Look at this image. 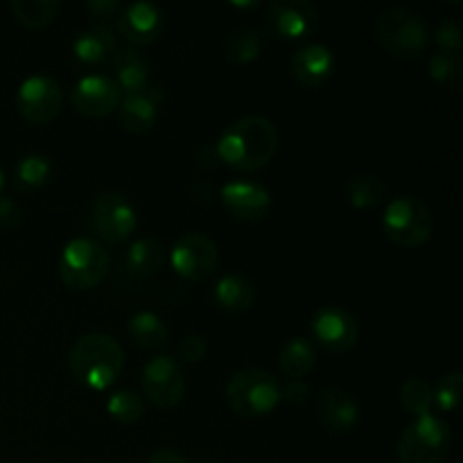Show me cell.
<instances>
[{
	"instance_id": "f1b7e54d",
	"label": "cell",
	"mask_w": 463,
	"mask_h": 463,
	"mask_svg": "<svg viewBox=\"0 0 463 463\" xmlns=\"http://www.w3.org/2000/svg\"><path fill=\"white\" fill-rule=\"evenodd\" d=\"M52 175V161L43 154H27L14 165V185L23 193H34L43 188Z\"/></svg>"
},
{
	"instance_id": "7a4b0ae2",
	"label": "cell",
	"mask_w": 463,
	"mask_h": 463,
	"mask_svg": "<svg viewBox=\"0 0 463 463\" xmlns=\"http://www.w3.org/2000/svg\"><path fill=\"white\" fill-rule=\"evenodd\" d=\"M125 351L104 333H90L77 339L68 353V369L77 384L90 392H107L120 378Z\"/></svg>"
},
{
	"instance_id": "7402d4cb",
	"label": "cell",
	"mask_w": 463,
	"mask_h": 463,
	"mask_svg": "<svg viewBox=\"0 0 463 463\" xmlns=\"http://www.w3.org/2000/svg\"><path fill=\"white\" fill-rule=\"evenodd\" d=\"M213 298H215L217 306L224 312H247L251 310L253 303H256V289L249 279H244L242 274H224L215 283L213 289Z\"/></svg>"
},
{
	"instance_id": "d6986e66",
	"label": "cell",
	"mask_w": 463,
	"mask_h": 463,
	"mask_svg": "<svg viewBox=\"0 0 463 463\" xmlns=\"http://www.w3.org/2000/svg\"><path fill=\"white\" fill-rule=\"evenodd\" d=\"M337 59L328 45L310 43L298 48L289 59V71L292 77L303 89H319L330 77L335 75Z\"/></svg>"
},
{
	"instance_id": "3957f363",
	"label": "cell",
	"mask_w": 463,
	"mask_h": 463,
	"mask_svg": "<svg viewBox=\"0 0 463 463\" xmlns=\"http://www.w3.org/2000/svg\"><path fill=\"white\" fill-rule=\"evenodd\" d=\"M373 34L380 48L401 61L419 59L430 45L428 21L410 7L383 9L375 18Z\"/></svg>"
},
{
	"instance_id": "5bb4252c",
	"label": "cell",
	"mask_w": 463,
	"mask_h": 463,
	"mask_svg": "<svg viewBox=\"0 0 463 463\" xmlns=\"http://www.w3.org/2000/svg\"><path fill=\"white\" fill-rule=\"evenodd\" d=\"M122 102V90L111 77L86 75L72 86L71 104L84 118H107L118 111Z\"/></svg>"
},
{
	"instance_id": "2e32d148",
	"label": "cell",
	"mask_w": 463,
	"mask_h": 463,
	"mask_svg": "<svg viewBox=\"0 0 463 463\" xmlns=\"http://www.w3.org/2000/svg\"><path fill=\"white\" fill-rule=\"evenodd\" d=\"M163 27H165L163 9L154 3H145V0L122 7L116 21V32H120V36L131 48L152 45L154 41H158Z\"/></svg>"
},
{
	"instance_id": "f35d334b",
	"label": "cell",
	"mask_w": 463,
	"mask_h": 463,
	"mask_svg": "<svg viewBox=\"0 0 463 463\" xmlns=\"http://www.w3.org/2000/svg\"><path fill=\"white\" fill-rule=\"evenodd\" d=\"M147 463H190V461L185 459L181 452L170 450V448H161V450H156L152 457H149Z\"/></svg>"
},
{
	"instance_id": "52a82bcc",
	"label": "cell",
	"mask_w": 463,
	"mask_h": 463,
	"mask_svg": "<svg viewBox=\"0 0 463 463\" xmlns=\"http://www.w3.org/2000/svg\"><path fill=\"white\" fill-rule=\"evenodd\" d=\"M383 229L384 235L398 247H423L432 238L434 231L432 208L423 199L401 194V197L392 199L389 206L384 208Z\"/></svg>"
},
{
	"instance_id": "4316f807",
	"label": "cell",
	"mask_w": 463,
	"mask_h": 463,
	"mask_svg": "<svg viewBox=\"0 0 463 463\" xmlns=\"http://www.w3.org/2000/svg\"><path fill=\"white\" fill-rule=\"evenodd\" d=\"M348 203L357 211H371L387 199V184L378 175L362 172L348 179L346 185Z\"/></svg>"
},
{
	"instance_id": "5b68a950",
	"label": "cell",
	"mask_w": 463,
	"mask_h": 463,
	"mask_svg": "<svg viewBox=\"0 0 463 463\" xmlns=\"http://www.w3.org/2000/svg\"><path fill=\"white\" fill-rule=\"evenodd\" d=\"M452 450V430L439 416L414 419L396 443L401 463H443Z\"/></svg>"
},
{
	"instance_id": "d590c367",
	"label": "cell",
	"mask_w": 463,
	"mask_h": 463,
	"mask_svg": "<svg viewBox=\"0 0 463 463\" xmlns=\"http://www.w3.org/2000/svg\"><path fill=\"white\" fill-rule=\"evenodd\" d=\"M122 5L118 0H89L86 3V12L90 14L93 18H98L102 25H109L111 18H116L120 14Z\"/></svg>"
},
{
	"instance_id": "6da1fadb",
	"label": "cell",
	"mask_w": 463,
	"mask_h": 463,
	"mask_svg": "<svg viewBox=\"0 0 463 463\" xmlns=\"http://www.w3.org/2000/svg\"><path fill=\"white\" fill-rule=\"evenodd\" d=\"M279 143V129L269 118L244 116L231 122L213 147L224 165L240 172H256L276 156Z\"/></svg>"
},
{
	"instance_id": "7c38bea8",
	"label": "cell",
	"mask_w": 463,
	"mask_h": 463,
	"mask_svg": "<svg viewBox=\"0 0 463 463\" xmlns=\"http://www.w3.org/2000/svg\"><path fill=\"white\" fill-rule=\"evenodd\" d=\"M265 25L276 39H307L319 27V12L307 0H274L265 7Z\"/></svg>"
},
{
	"instance_id": "83f0119b",
	"label": "cell",
	"mask_w": 463,
	"mask_h": 463,
	"mask_svg": "<svg viewBox=\"0 0 463 463\" xmlns=\"http://www.w3.org/2000/svg\"><path fill=\"white\" fill-rule=\"evenodd\" d=\"M14 18L27 30H43L52 25L54 18L61 12V3L57 0H12L9 5Z\"/></svg>"
},
{
	"instance_id": "60d3db41",
	"label": "cell",
	"mask_w": 463,
	"mask_h": 463,
	"mask_svg": "<svg viewBox=\"0 0 463 463\" xmlns=\"http://www.w3.org/2000/svg\"><path fill=\"white\" fill-rule=\"evenodd\" d=\"M3 188H5V172L3 167H0V194H3Z\"/></svg>"
},
{
	"instance_id": "836d02e7",
	"label": "cell",
	"mask_w": 463,
	"mask_h": 463,
	"mask_svg": "<svg viewBox=\"0 0 463 463\" xmlns=\"http://www.w3.org/2000/svg\"><path fill=\"white\" fill-rule=\"evenodd\" d=\"M434 41L443 52H461L463 48V30L455 18H443L434 32Z\"/></svg>"
},
{
	"instance_id": "9a60e30c",
	"label": "cell",
	"mask_w": 463,
	"mask_h": 463,
	"mask_svg": "<svg viewBox=\"0 0 463 463\" xmlns=\"http://www.w3.org/2000/svg\"><path fill=\"white\" fill-rule=\"evenodd\" d=\"M222 206L238 222H260L271 211V193L258 181L235 179L220 193Z\"/></svg>"
},
{
	"instance_id": "ab89813d",
	"label": "cell",
	"mask_w": 463,
	"mask_h": 463,
	"mask_svg": "<svg viewBox=\"0 0 463 463\" xmlns=\"http://www.w3.org/2000/svg\"><path fill=\"white\" fill-rule=\"evenodd\" d=\"M233 5V7H240V9H258L260 7V3H256V0H253V3H231Z\"/></svg>"
},
{
	"instance_id": "d6a6232c",
	"label": "cell",
	"mask_w": 463,
	"mask_h": 463,
	"mask_svg": "<svg viewBox=\"0 0 463 463\" xmlns=\"http://www.w3.org/2000/svg\"><path fill=\"white\" fill-rule=\"evenodd\" d=\"M463 392V375L459 371H452V373H446L437 383V387H432L434 396V407L439 411H455L459 407Z\"/></svg>"
},
{
	"instance_id": "4fadbf2b",
	"label": "cell",
	"mask_w": 463,
	"mask_h": 463,
	"mask_svg": "<svg viewBox=\"0 0 463 463\" xmlns=\"http://www.w3.org/2000/svg\"><path fill=\"white\" fill-rule=\"evenodd\" d=\"M310 330L315 342L328 353H348L360 342V324L355 315L339 306H326L312 315Z\"/></svg>"
},
{
	"instance_id": "ac0fdd59",
	"label": "cell",
	"mask_w": 463,
	"mask_h": 463,
	"mask_svg": "<svg viewBox=\"0 0 463 463\" xmlns=\"http://www.w3.org/2000/svg\"><path fill=\"white\" fill-rule=\"evenodd\" d=\"M163 104V86L149 84L143 90L122 95L118 107V122L127 134H147L158 120V109Z\"/></svg>"
},
{
	"instance_id": "ffe728a7",
	"label": "cell",
	"mask_w": 463,
	"mask_h": 463,
	"mask_svg": "<svg viewBox=\"0 0 463 463\" xmlns=\"http://www.w3.org/2000/svg\"><path fill=\"white\" fill-rule=\"evenodd\" d=\"M116 50V27L102 25V23L80 32L72 39V54H75L77 61L86 63V66H104L109 59H113Z\"/></svg>"
},
{
	"instance_id": "603a6c76",
	"label": "cell",
	"mask_w": 463,
	"mask_h": 463,
	"mask_svg": "<svg viewBox=\"0 0 463 463\" xmlns=\"http://www.w3.org/2000/svg\"><path fill=\"white\" fill-rule=\"evenodd\" d=\"M262 48H265V34L251 25H240L226 34L224 59L233 66H247L260 57Z\"/></svg>"
},
{
	"instance_id": "e0dca14e",
	"label": "cell",
	"mask_w": 463,
	"mask_h": 463,
	"mask_svg": "<svg viewBox=\"0 0 463 463\" xmlns=\"http://www.w3.org/2000/svg\"><path fill=\"white\" fill-rule=\"evenodd\" d=\"M315 411L319 423L324 425L330 434H337V437L351 434L353 430L360 425L362 416L357 398L337 387L321 389L315 402Z\"/></svg>"
},
{
	"instance_id": "e575fe53",
	"label": "cell",
	"mask_w": 463,
	"mask_h": 463,
	"mask_svg": "<svg viewBox=\"0 0 463 463\" xmlns=\"http://www.w3.org/2000/svg\"><path fill=\"white\" fill-rule=\"evenodd\" d=\"M176 353H179V360L185 362V364H199L208 353L206 337H202V335H185L179 342Z\"/></svg>"
},
{
	"instance_id": "30bf717a",
	"label": "cell",
	"mask_w": 463,
	"mask_h": 463,
	"mask_svg": "<svg viewBox=\"0 0 463 463\" xmlns=\"http://www.w3.org/2000/svg\"><path fill=\"white\" fill-rule=\"evenodd\" d=\"M143 393L154 407L167 411L181 405L185 396V373L170 355H156L143 369Z\"/></svg>"
},
{
	"instance_id": "f546056e",
	"label": "cell",
	"mask_w": 463,
	"mask_h": 463,
	"mask_svg": "<svg viewBox=\"0 0 463 463\" xmlns=\"http://www.w3.org/2000/svg\"><path fill=\"white\" fill-rule=\"evenodd\" d=\"M430 77L437 81L441 89L450 93H459L463 89V59L461 52H443L430 57Z\"/></svg>"
},
{
	"instance_id": "d4e9b609",
	"label": "cell",
	"mask_w": 463,
	"mask_h": 463,
	"mask_svg": "<svg viewBox=\"0 0 463 463\" xmlns=\"http://www.w3.org/2000/svg\"><path fill=\"white\" fill-rule=\"evenodd\" d=\"M127 335L131 342L143 351H158L167 344L170 333H167L165 321L154 312H136L129 321H127Z\"/></svg>"
},
{
	"instance_id": "4dcf8cb0",
	"label": "cell",
	"mask_w": 463,
	"mask_h": 463,
	"mask_svg": "<svg viewBox=\"0 0 463 463\" xmlns=\"http://www.w3.org/2000/svg\"><path fill=\"white\" fill-rule=\"evenodd\" d=\"M401 405L407 414L416 416V419L430 416L434 410L432 384L423 378L405 380L401 387Z\"/></svg>"
},
{
	"instance_id": "1f68e13d",
	"label": "cell",
	"mask_w": 463,
	"mask_h": 463,
	"mask_svg": "<svg viewBox=\"0 0 463 463\" xmlns=\"http://www.w3.org/2000/svg\"><path fill=\"white\" fill-rule=\"evenodd\" d=\"M107 414L120 425H134L145 416V401L131 389H120L107 401Z\"/></svg>"
},
{
	"instance_id": "8d00e7d4",
	"label": "cell",
	"mask_w": 463,
	"mask_h": 463,
	"mask_svg": "<svg viewBox=\"0 0 463 463\" xmlns=\"http://www.w3.org/2000/svg\"><path fill=\"white\" fill-rule=\"evenodd\" d=\"M23 208L14 199L0 197V229H16L23 224Z\"/></svg>"
},
{
	"instance_id": "44dd1931",
	"label": "cell",
	"mask_w": 463,
	"mask_h": 463,
	"mask_svg": "<svg viewBox=\"0 0 463 463\" xmlns=\"http://www.w3.org/2000/svg\"><path fill=\"white\" fill-rule=\"evenodd\" d=\"M111 66L116 71V80L113 81L120 86L122 95L136 93V90H143L145 86H149L152 66H149L147 57L138 48H131V45L118 48L111 59Z\"/></svg>"
},
{
	"instance_id": "277c9868",
	"label": "cell",
	"mask_w": 463,
	"mask_h": 463,
	"mask_svg": "<svg viewBox=\"0 0 463 463\" xmlns=\"http://www.w3.org/2000/svg\"><path fill=\"white\" fill-rule=\"evenodd\" d=\"M226 402L244 419H262L280 405V380L265 369H242L226 383Z\"/></svg>"
},
{
	"instance_id": "ba28073f",
	"label": "cell",
	"mask_w": 463,
	"mask_h": 463,
	"mask_svg": "<svg viewBox=\"0 0 463 463\" xmlns=\"http://www.w3.org/2000/svg\"><path fill=\"white\" fill-rule=\"evenodd\" d=\"M90 226L104 242L120 244L134 235L138 226V213L131 199L118 190H107L99 193L90 206Z\"/></svg>"
},
{
	"instance_id": "8fae6325",
	"label": "cell",
	"mask_w": 463,
	"mask_h": 463,
	"mask_svg": "<svg viewBox=\"0 0 463 463\" xmlns=\"http://www.w3.org/2000/svg\"><path fill=\"white\" fill-rule=\"evenodd\" d=\"M63 90L48 75H32L18 86L16 109L30 125H45L61 113Z\"/></svg>"
},
{
	"instance_id": "8992f818",
	"label": "cell",
	"mask_w": 463,
	"mask_h": 463,
	"mask_svg": "<svg viewBox=\"0 0 463 463\" xmlns=\"http://www.w3.org/2000/svg\"><path fill=\"white\" fill-rule=\"evenodd\" d=\"M109 267L111 258L98 240L75 238L63 247L57 269L66 288L75 292H89L102 283L104 276L109 274Z\"/></svg>"
},
{
	"instance_id": "cb8c5ba5",
	"label": "cell",
	"mask_w": 463,
	"mask_h": 463,
	"mask_svg": "<svg viewBox=\"0 0 463 463\" xmlns=\"http://www.w3.org/2000/svg\"><path fill=\"white\" fill-rule=\"evenodd\" d=\"M165 265V249L154 238L136 240L125 253V269L136 279H147L158 274Z\"/></svg>"
},
{
	"instance_id": "484cf974",
	"label": "cell",
	"mask_w": 463,
	"mask_h": 463,
	"mask_svg": "<svg viewBox=\"0 0 463 463\" xmlns=\"http://www.w3.org/2000/svg\"><path fill=\"white\" fill-rule=\"evenodd\" d=\"M317 362V348L310 339L292 337L279 353V366L288 380H303Z\"/></svg>"
},
{
	"instance_id": "9c48e42d",
	"label": "cell",
	"mask_w": 463,
	"mask_h": 463,
	"mask_svg": "<svg viewBox=\"0 0 463 463\" xmlns=\"http://www.w3.org/2000/svg\"><path fill=\"white\" fill-rule=\"evenodd\" d=\"M172 269L190 283H203L220 267V249L211 235L202 231L181 235L170 251Z\"/></svg>"
},
{
	"instance_id": "74e56055",
	"label": "cell",
	"mask_w": 463,
	"mask_h": 463,
	"mask_svg": "<svg viewBox=\"0 0 463 463\" xmlns=\"http://www.w3.org/2000/svg\"><path fill=\"white\" fill-rule=\"evenodd\" d=\"M310 398V387L306 384V380H288L285 384H280V401L289 402V405H301Z\"/></svg>"
}]
</instances>
